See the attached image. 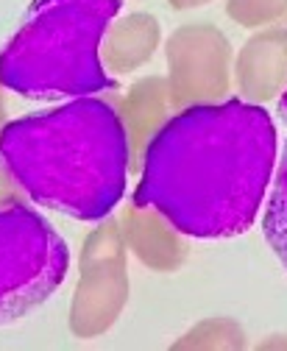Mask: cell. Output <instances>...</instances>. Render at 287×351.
<instances>
[{
	"instance_id": "cell-1",
	"label": "cell",
	"mask_w": 287,
	"mask_h": 351,
	"mask_svg": "<svg viewBox=\"0 0 287 351\" xmlns=\"http://www.w3.org/2000/svg\"><path fill=\"white\" fill-rule=\"evenodd\" d=\"M279 137L265 106L242 98L173 112L145 151L137 201L195 240L245 234L265 206Z\"/></svg>"
},
{
	"instance_id": "cell-2",
	"label": "cell",
	"mask_w": 287,
	"mask_h": 351,
	"mask_svg": "<svg viewBox=\"0 0 287 351\" xmlns=\"http://www.w3.org/2000/svg\"><path fill=\"white\" fill-rule=\"evenodd\" d=\"M0 159L28 201L95 223L123 201L132 173L120 114L95 95L9 120Z\"/></svg>"
},
{
	"instance_id": "cell-3",
	"label": "cell",
	"mask_w": 287,
	"mask_h": 351,
	"mask_svg": "<svg viewBox=\"0 0 287 351\" xmlns=\"http://www.w3.org/2000/svg\"><path fill=\"white\" fill-rule=\"evenodd\" d=\"M120 9L123 0H34L0 51V84L34 101L106 93L101 39Z\"/></svg>"
},
{
	"instance_id": "cell-4",
	"label": "cell",
	"mask_w": 287,
	"mask_h": 351,
	"mask_svg": "<svg viewBox=\"0 0 287 351\" xmlns=\"http://www.w3.org/2000/svg\"><path fill=\"white\" fill-rule=\"evenodd\" d=\"M70 251L28 201L0 204V326L23 321L67 279Z\"/></svg>"
},
{
	"instance_id": "cell-5",
	"label": "cell",
	"mask_w": 287,
	"mask_h": 351,
	"mask_svg": "<svg viewBox=\"0 0 287 351\" xmlns=\"http://www.w3.org/2000/svg\"><path fill=\"white\" fill-rule=\"evenodd\" d=\"M129 248L120 221L101 217L78 254V282L67 306V329L78 340L106 335L129 304Z\"/></svg>"
},
{
	"instance_id": "cell-6",
	"label": "cell",
	"mask_w": 287,
	"mask_h": 351,
	"mask_svg": "<svg viewBox=\"0 0 287 351\" xmlns=\"http://www.w3.org/2000/svg\"><path fill=\"white\" fill-rule=\"evenodd\" d=\"M162 48L173 112L229 98L234 48L215 23H184L168 34Z\"/></svg>"
},
{
	"instance_id": "cell-7",
	"label": "cell",
	"mask_w": 287,
	"mask_h": 351,
	"mask_svg": "<svg viewBox=\"0 0 287 351\" xmlns=\"http://www.w3.org/2000/svg\"><path fill=\"white\" fill-rule=\"evenodd\" d=\"M232 86L237 98L265 106L287 90V28L254 31L240 45L232 64Z\"/></svg>"
},
{
	"instance_id": "cell-8",
	"label": "cell",
	"mask_w": 287,
	"mask_h": 351,
	"mask_svg": "<svg viewBox=\"0 0 287 351\" xmlns=\"http://www.w3.org/2000/svg\"><path fill=\"white\" fill-rule=\"evenodd\" d=\"M117 221L129 254L142 268L153 274H173L187 262V234L179 232L171 217L162 215L156 206L132 198V204H126L117 215Z\"/></svg>"
},
{
	"instance_id": "cell-9",
	"label": "cell",
	"mask_w": 287,
	"mask_h": 351,
	"mask_svg": "<svg viewBox=\"0 0 287 351\" xmlns=\"http://www.w3.org/2000/svg\"><path fill=\"white\" fill-rule=\"evenodd\" d=\"M112 104L120 114L123 128H126L129 156H132L129 170L140 176L151 140L159 134V128L165 125L168 117L173 114L168 78L165 75H142L123 95L112 98Z\"/></svg>"
},
{
	"instance_id": "cell-10",
	"label": "cell",
	"mask_w": 287,
	"mask_h": 351,
	"mask_svg": "<svg viewBox=\"0 0 287 351\" xmlns=\"http://www.w3.org/2000/svg\"><path fill=\"white\" fill-rule=\"evenodd\" d=\"M162 48V23L151 12L117 14L101 39V62L112 75H129L145 67Z\"/></svg>"
},
{
	"instance_id": "cell-11",
	"label": "cell",
	"mask_w": 287,
	"mask_h": 351,
	"mask_svg": "<svg viewBox=\"0 0 287 351\" xmlns=\"http://www.w3.org/2000/svg\"><path fill=\"white\" fill-rule=\"evenodd\" d=\"M173 351H242L249 348V335L242 324L229 315H210L192 324L182 337L171 343Z\"/></svg>"
},
{
	"instance_id": "cell-12",
	"label": "cell",
	"mask_w": 287,
	"mask_h": 351,
	"mask_svg": "<svg viewBox=\"0 0 287 351\" xmlns=\"http://www.w3.org/2000/svg\"><path fill=\"white\" fill-rule=\"evenodd\" d=\"M262 232L276 254V259L287 271V143L282 148L279 170L273 173V182L265 198V215H262Z\"/></svg>"
},
{
	"instance_id": "cell-13",
	"label": "cell",
	"mask_w": 287,
	"mask_h": 351,
	"mask_svg": "<svg viewBox=\"0 0 287 351\" xmlns=\"http://www.w3.org/2000/svg\"><path fill=\"white\" fill-rule=\"evenodd\" d=\"M226 17L245 28H287V0H226Z\"/></svg>"
},
{
	"instance_id": "cell-14",
	"label": "cell",
	"mask_w": 287,
	"mask_h": 351,
	"mask_svg": "<svg viewBox=\"0 0 287 351\" xmlns=\"http://www.w3.org/2000/svg\"><path fill=\"white\" fill-rule=\"evenodd\" d=\"M17 201H28V198L14 182V176L6 170L3 159H0V204H17Z\"/></svg>"
},
{
	"instance_id": "cell-15",
	"label": "cell",
	"mask_w": 287,
	"mask_h": 351,
	"mask_svg": "<svg viewBox=\"0 0 287 351\" xmlns=\"http://www.w3.org/2000/svg\"><path fill=\"white\" fill-rule=\"evenodd\" d=\"M212 0H168V6L173 12H192V9H201V6H210Z\"/></svg>"
},
{
	"instance_id": "cell-16",
	"label": "cell",
	"mask_w": 287,
	"mask_h": 351,
	"mask_svg": "<svg viewBox=\"0 0 287 351\" xmlns=\"http://www.w3.org/2000/svg\"><path fill=\"white\" fill-rule=\"evenodd\" d=\"M257 348L268 351V348H287V335H268L262 343H257Z\"/></svg>"
},
{
	"instance_id": "cell-17",
	"label": "cell",
	"mask_w": 287,
	"mask_h": 351,
	"mask_svg": "<svg viewBox=\"0 0 287 351\" xmlns=\"http://www.w3.org/2000/svg\"><path fill=\"white\" fill-rule=\"evenodd\" d=\"M3 90H6V86L0 84V134H3V128H6V123H9V117H6V101H3Z\"/></svg>"
},
{
	"instance_id": "cell-18",
	"label": "cell",
	"mask_w": 287,
	"mask_h": 351,
	"mask_svg": "<svg viewBox=\"0 0 287 351\" xmlns=\"http://www.w3.org/2000/svg\"><path fill=\"white\" fill-rule=\"evenodd\" d=\"M279 117H282V123L287 125V90H284V95L279 98Z\"/></svg>"
}]
</instances>
